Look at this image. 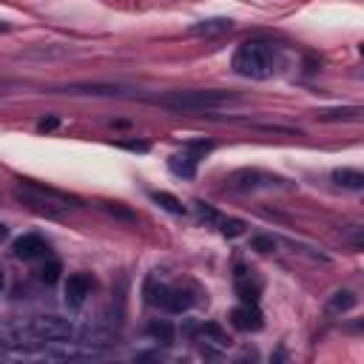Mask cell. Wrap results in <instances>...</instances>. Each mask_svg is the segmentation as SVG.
I'll return each instance as SVG.
<instances>
[{"instance_id":"52a82bcc","label":"cell","mask_w":364,"mask_h":364,"mask_svg":"<svg viewBox=\"0 0 364 364\" xmlns=\"http://www.w3.org/2000/svg\"><path fill=\"white\" fill-rule=\"evenodd\" d=\"M230 324H233L236 330H242V333H256V330H262L264 318H262L259 304L242 301L239 307H233V310H230Z\"/></svg>"},{"instance_id":"8992f818","label":"cell","mask_w":364,"mask_h":364,"mask_svg":"<svg viewBox=\"0 0 364 364\" xmlns=\"http://www.w3.org/2000/svg\"><path fill=\"white\" fill-rule=\"evenodd\" d=\"M11 250H14V256L23 259V262H40V259L48 256V242H46L43 236H37V233H23V236L14 239Z\"/></svg>"},{"instance_id":"d6986e66","label":"cell","mask_w":364,"mask_h":364,"mask_svg":"<svg viewBox=\"0 0 364 364\" xmlns=\"http://www.w3.org/2000/svg\"><path fill=\"white\" fill-rule=\"evenodd\" d=\"M60 273H63V267H60V262L57 259H48L40 270H37V279L43 282V284H54L57 279H60Z\"/></svg>"},{"instance_id":"3957f363","label":"cell","mask_w":364,"mask_h":364,"mask_svg":"<svg viewBox=\"0 0 364 364\" xmlns=\"http://www.w3.org/2000/svg\"><path fill=\"white\" fill-rule=\"evenodd\" d=\"M242 97L236 91H225V88H185V91H168V94H159L154 97L156 105L162 108H171V111H213V108H222V105H230V102H239Z\"/></svg>"},{"instance_id":"2e32d148","label":"cell","mask_w":364,"mask_h":364,"mask_svg":"<svg viewBox=\"0 0 364 364\" xmlns=\"http://www.w3.org/2000/svg\"><path fill=\"white\" fill-rule=\"evenodd\" d=\"M145 333H148L156 344H171V341H173V327H171L168 321H162V318H154Z\"/></svg>"},{"instance_id":"603a6c76","label":"cell","mask_w":364,"mask_h":364,"mask_svg":"<svg viewBox=\"0 0 364 364\" xmlns=\"http://www.w3.org/2000/svg\"><path fill=\"white\" fill-rule=\"evenodd\" d=\"M60 125V119L57 117H43L40 122H37V131H54Z\"/></svg>"},{"instance_id":"e0dca14e","label":"cell","mask_w":364,"mask_h":364,"mask_svg":"<svg viewBox=\"0 0 364 364\" xmlns=\"http://www.w3.org/2000/svg\"><path fill=\"white\" fill-rule=\"evenodd\" d=\"M321 122H333V119H358L361 117V108H324V111H318L316 114Z\"/></svg>"},{"instance_id":"9a60e30c","label":"cell","mask_w":364,"mask_h":364,"mask_svg":"<svg viewBox=\"0 0 364 364\" xmlns=\"http://www.w3.org/2000/svg\"><path fill=\"white\" fill-rule=\"evenodd\" d=\"M151 199H154L162 210H168V213H173V216H182V213H185V205H182L173 193H168V191H151Z\"/></svg>"},{"instance_id":"7c38bea8","label":"cell","mask_w":364,"mask_h":364,"mask_svg":"<svg viewBox=\"0 0 364 364\" xmlns=\"http://www.w3.org/2000/svg\"><path fill=\"white\" fill-rule=\"evenodd\" d=\"M188 336H193V333H199L205 341H213V344H219V347H228L230 344V338H228V333L219 327V324H213V321H205V324H199V327H188L185 330Z\"/></svg>"},{"instance_id":"ba28073f","label":"cell","mask_w":364,"mask_h":364,"mask_svg":"<svg viewBox=\"0 0 364 364\" xmlns=\"http://www.w3.org/2000/svg\"><path fill=\"white\" fill-rule=\"evenodd\" d=\"M91 287H94V282H91L88 273H71L65 279V304L68 307H82L85 299L91 296Z\"/></svg>"},{"instance_id":"30bf717a","label":"cell","mask_w":364,"mask_h":364,"mask_svg":"<svg viewBox=\"0 0 364 364\" xmlns=\"http://www.w3.org/2000/svg\"><path fill=\"white\" fill-rule=\"evenodd\" d=\"M233 28V20L230 17H210V20H199L188 28V34H196V37H216V34H225Z\"/></svg>"},{"instance_id":"5b68a950","label":"cell","mask_w":364,"mask_h":364,"mask_svg":"<svg viewBox=\"0 0 364 364\" xmlns=\"http://www.w3.org/2000/svg\"><path fill=\"white\" fill-rule=\"evenodd\" d=\"M145 299H148V304L162 307L168 313H185L196 301V296L191 290L176 287V284H168V282H159L156 276H148V282H145Z\"/></svg>"},{"instance_id":"7a4b0ae2","label":"cell","mask_w":364,"mask_h":364,"mask_svg":"<svg viewBox=\"0 0 364 364\" xmlns=\"http://www.w3.org/2000/svg\"><path fill=\"white\" fill-rule=\"evenodd\" d=\"M233 71L247 80H267L279 68V51L267 40H245L230 60Z\"/></svg>"},{"instance_id":"4316f807","label":"cell","mask_w":364,"mask_h":364,"mask_svg":"<svg viewBox=\"0 0 364 364\" xmlns=\"http://www.w3.org/2000/svg\"><path fill=\"white\" fill-rule=\"evenodd\" d=\"M6 287V276H3V270H0V290Z\"/></svg>"},{"instance_id":"ffe728a7","label":"cell","mask_w":364,"mask_h":364,"mask_svg":"<svg viewBox=\"0 0 364 364\" xmlns=\"http://www.w3.org/2000/svg\"><path fill=\"white\" fill-rule=\"evenodd\" d=\"M355 301H358V299H355V293H350V290H338V293H336V296L330 299V307H333V310H341V313H344V310H350V307H353Z\"/></svg>"},{"instance_id":"484cf974","label":"cell","mask_w":364,"mask_h":364,"mask_svg":"<svg viewBox=\"0 0 364 364\" xmlns=\"http://www.w3.org/2000/svg\"><path fill=\"white\" fill-rule=\"evenodd\" d=\"M9 28H11V26H9V23H3V20H0V31H9Z\"/></svg>"},{"instance_id":"5bb4252c","label":"cell","mask_w":364,"mask_h":364,"mask_svg":"<svg viewBox=\"0 0 364 364\" xmlns=\"http://www.w3.org/2000/svg\"><path fill=\"white\" fill-rule=\"evenodd\" d=\"M333 182L341 185V188H350V191H361L364 188V173L355 171V168H336Z\"/></svg>"},{"instance_id":"8fae6325","label":"cell","mask_w":364,"mask_h":364,"mask_svg":"<svg viewBox=\"0 0 364 364\" xmlns=\"http://www.w3.org/2000/svg\"><path fill=\"white\" fill-rule=\"evenodd\" d=\"M196 156L193 154H188L185 148H182V154H173L171 159H168V165H171V171L176 173V176H182V179H191L193 173H196Z\"/></svg>"},{"instance_id":"9c48e42d","label":"cell","mask_w":364,"mask_h":364,"mask_svg":"<svg viewBox=\"0 0 364 364\" xmlns=\"http://www.w3.org/2000/svg\"><path fill=\"white\" fill-rule=\"evenodd\" d=\"M65 94H91V97H125V85H108V82H74L63 88Z\"/></svg>"},{"instance_id":"7402d4cb","label":"cell","mask_w":364,"mask_h":364,"mask_svg":"<svg viewBox=\"0 0 364 364\" xmlns=\"http://www.w3.org/2000/svg\"><path fill=\"white\" fill-rule=\"evenodd\" d=\"M250 245H253L256 250H262V253H270V250L276 247V242H273L270 236H253V239H250Z\"/></svg>"},{"instance_id":"d4e9b609","label":"cell","mask_w":364,"mask_h":364,"mask_svg":"<svg viewBox=\"0 0 364 364\" xmlns=\"http://www.w3.org/2000/svg\"><path fill=\"white\" fill-rule=\"evenodd\" d=\"M6 236H9V228H6V225H3V222H0V242H3V239H6Z\"/></svg>"},{"instance_id":"6da1fadb","label":"cell","mask_w":364,"mask_h":364,"mask_svg":"<svg viewBox=\"0 0 364 364\" xmlns=\"http://www.w3.org/2000/svg\"><path fill=\"white\" fill-rule=\"evenodd\" d=\"M14 199L23 208H28V210H34L40 216H63L65 210L80 208L77 196H71L65 191H57L51 185H40L34 179H20V185L14 188Z\"/></svg>"},{"instance_id":"277c9868","label":"cell","mask_w":364,"mask_h":364,"mask_svg":"<svg viewBox=\"0 0 364 364\" xmlns=\"http://www.w3.org/2000/svg\"><path fill=\"white\" fill-rule=\"evenodd\" d=\"M23 338H34V344H54V341H74L77 327L63 316H34L28 324L14 330V344Z\"/></svg>"},{"instance_id":"ac0fdd59","label":"cell","mask_w":364,"mask_h":364,"mask_svg":"<svg viewBox=\"0 0 364 364\" xmlns=\"http://www.w3.org/2000/svg\"><path fill=\"white\" fill-rule=\"evenodd\" d=\"M216 225H219L222 236H228V239H236V236H242V233H245V228H247L242 219H225V216H219V219H216Z\"/></svg>"},{"instance_id":"4fadbf2b","label":"cell","mask_w":364,"mask_h":364,"mask_svg":"<svg viewBox=\"0 0 364 364\" xmlns=\"http://www.w3.org/2000/svg\"><path fill=\"white\" fill-rule=\"evenodd\" d=\"M80 341L77 344H88V347H108L117 344V336L111 330H100V327H85L82 333H77Z\"/></svg>"},{"instance_id":"cb8c5ba5","label":"cell","mask_w":364,"mask_h":364,"mask_svg":"<svg viewBox=\"0 0 364 364\" xmlns=\"http://www.w3.org/2000/svg\"><path fill=\"white\" fill-rule=\"evenodd\" d=\"M119 148H128V151H148V142H119Z\"/></svg>"},{"instance_id":"44dd1931","label":"cell","mask_w":364,"mask_h":364,"mask_svg":"<svg viewBox=\"0 0 364 364\" xmlns=\"http://www.w3.org/2000/svg\"><path fill=\"white\" fill-rule=\"evenodd\" d=\"M102 208H105L111 216H119V219H125V222H134V219H136V216H134L128 208H122L119 202H102Z\"/></svg>"}]
</instances>
